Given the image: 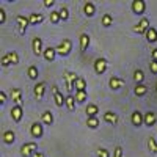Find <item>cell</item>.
<instances>
[{"instance_id": "cell-1", "label": "cell", "mask_w": 157, "mask_h": 157, "mask_svg": "<svg viewBox=\"0 0 157 157\" xmlns=\"http://www.w3.org/2000/svg\"><path fill=\"white\" fill-rule=\"evenodd\" d=\"M64 83H66V90H68V93L72 94V91L75 90V82H77V78L80 77V75H77L75 72H71V71H66L64 72Z\"/></svg>"}, {"instance_id": "cell-2", "label": "cell", "mask_w": 157, "mask_h": 157, "mask_svg": "<svg viewBox=\"0 0 157 157\" xmlns=\"http://www.w3.org/2000/svg\"><path fill=\"white\" fill-rule=\"evenodd\" d=\"M57 50V55L60 57H68L71 54V50H72V43H71V39H63V41L55 47Z\"/></svg>"}, {"instance_id": "cell-3", "label": "cell", "mask_w": 157, "mask_h": 157, "mask_svg": "<svg viewBox=\"0 0 157 157\" xmlns=\"http://www.w3.org/2000/svg\"><path fill=\"white\" fill-rule=\"evenodd\" d=\"M36 151H38V143H36V141L24 143V145L21 146V154H22V157H32Z\"/></svg>"}, {"instance_id": "cell-4", "label": "cell", "mask_w": 157, "mask_h": 157, "mask_svg": "<svg viewBox=\"0 0 157 157\" xmlns=\"http://www.w3.org/2000/svg\"><path fill=\"white\" fill-rule=\"evenodd\" d=\"M2 66H8V64H17L19 63V55L17 52L11 50V52H6L5 55H2Z\"/></svg>"}, {"instance_id": "cell-5", "label": "cell", "mask_w": 157, "mask_h": 157, "mask_svg": "<svg viewBox=\"0 0 157 157\" xmlns=\"http://www.w3.org/2000/svg\"><path fill=\"white\" fill-rule=\"evenodd\" d=\"M130 8H132L134 14L141 16V14H145V11H146V3L143 2V0H134L132 5H130Z\"/></svg>"}, {"instance_id": "cell-6", "label": "cell", "mask_w": 157, "mask_h": 157, "mask_svg": "<svg viewBox=\"0 0 157 157\" xmlns=\"http://www.w3.org/2000/svg\"><path fill=\"white\" fill-rule=\"evenodd\" d=\"M30 134L33 138H41L44 135V126L43 123H33L30 127Z\"/></svg>"}, {"instance_id": "cell-7", "label": "cell", "mask_w": 157, "mask_h": 157, "mask_svg": "<svg viewBox=\"0 0 157 157\" xmlns=\"http://www.w3.org/2000/svg\"><path fill=\"white\" fill-rule=\"evenodd\" d=\"M52 93H54V99H55V104H57V107H63V105H66V98H63L61 94V91L58 90V86H52Z\"/></svg>"}, {"instance_id": "cell-8", "label": "cell", "mask_w": 157, "mask_h": 157, "mask_svg": "<svg viewBox=\"0 0 157 157\" xmlns=\"http://www.w3.org/2000/svg\"><path fill=\"white\" fill-rule=\"evenodd\" d=\"M149 27H151V25H149V19H148V17H143V19L135 25V27H134L132 30H134L135 33H138V35H140V33H146Z\"/></svg>"}, {"instance_id": "cell-9", "label": "cell", "mask_w": 157, "mask_h": 157, "mask_svg": "<svg viewBox=\"0 0 157 157\" xmlns=\"http://www.w3.org/2000/svg\"><path fill=\"white\" fill-rule=\"evenodd\" d=\"M107 66H109V63H107L105 58H98L94 61V71H96V74H104L107 71Z\"/></svg>"}, {"instance_id": "cell-10", "label": "cell", "mask_w": 157, "mask_h": 157, "mask_svg": "<svg viewBox=\"0 0 157 157\" xmlns=\"http://www.w3.org/2000/svg\"><path fill=\"white\" fill-rule=\"evenodd\" d=\"M130 121H132V124H134L135 127H140L141 124H145V115H143L141 112H138V110H135V112L132 113Z\"/></svg>"}, {"instance_id": "cell-11", "label": "cell", "mask_w": 157, "mask_h": 157, "mask_svg": "<svg viewBox=\"0 0 157 157\" xmlns=\"http://www.w3.org/2000/svg\"><path fill=\"white\" fill-rule=\"evenodd\" d=\"M16 21H17V27H19V33H25V30H27V27L30 25V21H29V17H25V16H17L16 17Z\"/></svg>"}, {"instance_id": "cell-12", "label": "cell", "mask_w": 157, "mask_h": 157, "mask_svg": "<svg viewBox=\"0 0 157 157\" xmlns=\"http://www.w3.org/2000/svg\"><path fill=\"white\" fill-rule=\"evenodd\" d=\"M44 91H46V83L44 82H39L33 86V93H35V98L38 101H41L44 98Z\"/></svg>"}, {"instance_id": "cell-13", "label": "cell", "mask_w": 157, "mask_h": 157, "mask_svg": "<svg viewBox=\"0 0 157 157\" xmlns=\"http://www.w3.org/2000/svg\"><path fill=\"white\" fill-rule=\"evenodd\" d=\"M109 86L112 90H120V88L124 86V80H123V78H120V77H116V75H112L109 78Z\"/></svg>"}, {"instance_id": "cell-14", "label": "cell", "mask_w": 157, "mask_h": 157, "mask_svg": "<svg viewBox=\"0 0 157 157\" xmlns=\"http://www.w3.org/2000/svg\"><path fill=\"white\" fill-rule=\"evenodd\" d=\"M32 47H33V52L35 55H39V54H44V49H43V39L41 38H33L32 41Z\"/></svg>"}, {"instance_id": "cell-15", "label": "cell", "mask_w": 157, "mask_h": 157, "mask_svg": "<svg viewBox=\"0 0 157 157\" xmlns=\"http://www.w3.org/2000/svg\"><path fill=\"white\" fill-rule=\"evenodd\" d=\"M94 13H96V6H94L93 2H85L83 3V14L86 17H93Z\"/></svg>"}, {"instance_id": "cell-16", "label": "cell", "mask_w": 157, "mask_h": 157, "mask_svg": "<svg viewBox=\"0 0 157 157\" xmlns=\"http://www.w3.org/2000/svg\"><path fill=\"white\" fill-rule=\"evenodd\" d=\"M22 115H24V112H22L21 105H14L11 109V118H13V121H14V123H19L22 120Z\"/></svg>"}, {"instance_id": "cell-17", "label": "cell", "mask_w": 157, "mask_h": 157, "mask_svg": "<svg viewBox=\"0 0 157 157\" xmlns=\"http://www.w3.org/2000/svg\"><path fill=\"white\" fill-rule=\"evenodd\" d=\"M155 123H157V115L154 112H146L145 113V126L152 127V126H155Z\"/></svg>"}, {"instance_id": "cell-18", "label": "cell", "mask_w": 157, "mask_h": 157, "mask_svg": "<svg viewBox=\"0 0 157 157\" xmlns=\"http://www.w3.org/2000/svg\"><path fill=\"white\" fill-rule=\"evenodd\" d=\"M43 57H44V60H47V61H54L55 57H57V50H55V47H46Z\"/></svg>"}, {"instance_id": "cell-19", "label": "cell", "mask_w": 157, "mask_h": 157, "mask_svg": "<svg viewBox=\"0 0 157 157\" xmlns=\"http://www.w3.org/2000/svg\"><path fill=\"white\" fill-rule=\"evenodd\" d=\"M11 98H13V101L16 102V105L22 107V91L19 88H13L11 90Z\"/></svg>"}, {"instance_id": "cell-20", "label": "cell", "mask_w": 157, "mask_h": 157, "mask_svg": "<svg viewBox=\"0 0 157 157\" xmlns=\"http://www.w3.org/2000/svg\"><path fill=\"white\" fill-rule=\"evenodd\" d=\"M78 39H80V52L83 54V52H86V49L90 46V35L88 33H82Z\"/></svg>"}, {"instance_id": "cell-21", "label": "cell", "mask_w": 157, "mask_h": 157, "mask_svg": "<svg viewBox=\"0 0 157 157\" xmlns=\"http://www.w3.org/2000/svg\"><path fill=\"white\" fill-rule=\"evenodd\" d=\"M85 112H86V116H88V118H94V116H98V113H99V107L96 105V104H88L86 109H85Z\"/></svg>"}, {"instance_id": "cell-22", "label": "cell", "mask_w": 157, "mask_h": 157, "mask_svg": "<svg viewBox=\"0 0 157 157\" xmlns=\"http://www.w3.org/2000/svg\"><path fill=\"white\" fill-rule=\"evenodd\" d=\"M29 21H30V25H38V24H41L44 21V16L41 14V13H32V14L29 16Z\"/></svg>"}, {"instance_id": "cell-23", "label": "cell", "mask_w": 157, "mask_h": 157, "mask_svg": "<svg viewBox=\"0 0 157 157\" xmlns=\"http://www.w3.org/2000/svg\"><path fill=\"white\" fill-rule=\"evenodd\" d=\"M104 121L109 123V124H116V123H118V115L109 110V112L104 113Z\"/></svg>"}, {"instance_id": "cell-24", "label": "cell", "mask_w": 157, "mask_h": 157, "mask_svg": "<svg viewBox=\"0 0 157 157\" xmlns=\"http://www.w3.org/2000/svg\"><path fill=\"white\" fill-rule=\"evenodd\" d=\"M3 141L6 145H13V143L16 141V134L13 132V130H5L3 132Z\"/></svg>"}, {"instance_id": "cell-25", "label": "cell", "mask_w": 157, "mask_h": 157, "mask_svg": "<svg viewBox=\"0 0 157 157\" xmlns=\"http://www.w3.org/2000/svg\"><path fill=\"white\" fill-rule=\"evenodd\" d=\"M145 36H146V41L148 43H155L157 41V30L154 27H149L148 32L145 33Z\"/></svg>"}, {"instance_id": "cell-26", "label": "cell", "mask_w": 157, "mask_h": 157, "mask_svg": "<svg viewBox=\"0 0 157 157\" xmlns=\"http://www.w3.org/2000/svg\"><path fill=\"white\" fill-rule=\"evenodd\" d=\"M41 123L43 124H52L54 123V113H52L50 110H46L41 116Z\"/></svg>"}, {"instance_id": "cell-27", "label": "cell", "mask_w": 157, "mask_h": 157, "mask_svg": "<svg viewBox=\"0 0 157 157\" xmlns=\"http://www.w3.org/2000/svg\"><path fill=\"white\" fill-rule=\"evenodd\" d=\"M27 75L32 78V80H36L38 75H39V69H38V66H35V64L29 66V69H27Z\"/></svg>"}, {"instance_id": "cell-28", "label": "cell", "mask_w": 157, "mask_h": 157, "mask_svg": "<svg viewBox=\"0 0 157 157\" xmlns=\"http://www.w3.org/2000/svg\"><path fill=\"white\" fill-rule=\"evenodd\" d=\"M134 80H135L137 85L143 83V80H145V72H143L141 69H135L134 71Z\"/></svg>"}, {"instance_id": "cell-29", "label": "cell", "mask_w": 157, "mask_h": 157, "mask_svg": "<svg viewBox=\"0 0 157 157\" xmlns=\"http://www.w3.org/2000/svg\"><path fill=\"white\" fill-rule=\"evenodd\" d=\"M146 91H148V86H146V85H143V83L135 85V88H134L135 96H145V94H146Z\"/></svg>"}, {"instance_id": "cell-30", "label": "cell", "mask_w": 157, "mask_h": 157, "mask_svg": "<svg viewBox=\"0 0 157 157\" xmlns=\"http://www.w3.org/2000/svg\"><path fill=\"white\" fill-rule=\"evenodd\" d=\"M75 91H86V80L83 77H78L75 82Z\"/></svg>"}, {"instance_id": "cell-31", "label": "cell", "mask_w": 157, "mask_h": 157, "mask_svg": "<svg viewBox=\"0 0 157 157\" xmlns=\"http://www.w3.org/2000/svg\"><path fill=\"white\" fill-rule=\"evenodd\" d=\"M66 107H68L69 112H74V109H75V98H74V94H68L66 96Z\"/></svg>"}, {"instance_id": "cell-32", "label": "cell", "mask_w": 157, "mask_h": 157, "mask_svg": "<svg viewBox=\"0 0 157 157\" xmlns=\"http://www.w3.org/2000/svg\"><path fill=\"white\" fill-rule=\"evenodd\" d=\"M101 24L104 25V27H110V25H113V16L112 14H104L102 19H101Z\"/></svg>"}, {"instance_id": "cell-33", "label": "cell", "mask_w": 157, "mask_h": 157, "mask_svg": "<svg viewBox=\"0 0 157 157\" xmlns=\"http://www.w3.org/2000/svg\"><path fill=\"white\" fill-rule=\"evenodd\" d=\"M74 98H75V101H77L78 104H82V102H85V101L88 99V94H86V91H75Z\"/></svg>"}, {"instance_id": "cell-34", "label": "cell", "mask_w": 157, "mask_h": 157, "mask_svg": "<svg viewBox=\"0 0 157 157\" xmlns=\"http://www.w3.org/2000/svg\"><path fill=\"white\" fill-rule=\"evenodd\" d=\"M86 126L90 129H98L99 127V118L94 116V118H86Z\"/></svg>"}, {"instance_id": "cell-35", "label": "cell", "mask_w": 157, "mask_h": 157, "mask_svg": "<svg viewBox=\"0 0 157 157\" xmlns=\"http://www.w3.org/2000/svg\"><path fill=\"white\" fill-rule=\"evenodd\" d=\"M148 148H149L151 152L157 154V141H155L154 137H149V138H148Z\"/></svg>"}, {"instance_id": "cell-36", "label": "cell", "mask_w": 157, "mask_h": 157, "mask_svg": "<svg viewBox=\"0 0 157 157\" xmlns=\"http://www.w3.org/2000/svg\"><path fill=\"white\" fill-rule=\"evenodd\" d=\"M58 13H60L61 21H68V19H69V10H68L66 6H61V8L58 10Z\"/></svg>"}, {"instance_id": "cell-37", "label": "cell", "mask_w": 157, "mask_h": 157, "mask_svg": "<svg viewBox=\"0 0 157 157\" xmlns=\"http://www.w3.org/2000/svg\"><path fill=\"white\" fill-rule=\"evenodd\" d=\"M60 21H61L60 13H58V11H50V22H52V24H58Z\"/></svg>"}, {"instance_id": "cell-38", "label": "cell", "mask_w": 157, "mask_h": 157, "mask_svg": "<svg viewBox=\"0 0 157 157\" xmlns=\"http://www.w3.org/2000/svg\"><path fill=\"white\" fill-rule=\"evenodd\" d=\"M149 69H151L152 74H157V61H155V60H151V63H149Z\"/></svg>"}, {"instance_id": "cell-39", "label": "cell", "mask_w": 157, "mask_h": 157, "mask_svg": "<svg viewBox=\"0 0 157 157\" xmlns=\"http://www.w3.org/2000/svg\"><path fill=\"white\" fill-rule=\"evenodd\" d=\"M113 157H123V148H121V146H116V148H115Z\"/></svg>"}, {"instance_id": "cell-40", "label": "cell", "mask_w": 157, "mask_h": 157, "mask_svg": "<svg viewBox=\"0 0 157 157\" xmlns=\"http://www.w3.org/2000/svg\"><path fill=\"white\" fill-rule=\"evenodd\" d=\"M98 157H110V154H109V151H107V149L101 148V149L98 151Z\"/></svg>"}, {"instance_id": "cell-41", "label": "cell", "mask_w": 157, "mask_h": 157, "mask_svg": "<svg viewBox=\"0 0 157 157\" xmlns=\"http://www.w3.org/2000/svg\"><path fill=\"white\" fill-rule=\"evenodd\" d=\"M5 21H6V13L3 8H0V24H5Z\"/></svg>"}, {"instance_id": "cell-42", "label": "cell", "mask_w": 157, "mask_h": 157, "mask_svg": "<svg viewBox=\"0 0 157 157\" xmlns=\"http://www.w3.org/2000/svg\"><path fill=\"white\" fill-rule=\"evenodd\" d=\"M5 102H6V93H5V91H0V104L3 105Z\"/></svg>"}, {"instance_id": "cell-43", "label": "cell", "mask_w": 157, "mask_h": 157, "mask_svg": "<svg viewBox=\"0 0 157 157\" xmlns=\"http://www.w3.org/2000/svg\"><path fill=\"white\" fill-rule=\"evenodd\" d=\"M54 5H55V0H46V2H44V6H47V8L54 6Z\"/></svg>"}, {"instance_id": "cell-44", "label": "cell", "mask_w": 157, "mask_h": 157, "mask_svg": "<svg viewBox=\"0 0 157 157\" xmlns=\"http://www.w3.org/2000/svg\"><path fill=\"white\" fill-rule=\"evenodd\" d=\"M151 57H152V60L157 61V49H152V50H151Z\"/></svg>"}, {"instance_id": "cell-45", "label": "cell", "mask_w": 157, "mask_h": 157, "mask_svg": "<svg viewBox=\"0 0 157 157\" xmlns=\"http://www.w3.org/2000/svg\"><path fill=\"white\" fill-rule=\"evenodd\" d=\"M32 157H46V155H44V154H43L41 151H36V152H35V154H33Z\"/></svg>"}, {"instance_id": "cell-46", "label": "cell", "mask_w": 157, "mask_h": 157, "mask_svg": "<svg viewBox=\"0 0 157 157\" xmlns=\"http://www.w3.org/2000/svg\"><path fill=\"white\" fill-rule=\"evenodd\" d=\"M155 93H157V85H155Z\"/></svg>"}]
</instances>
